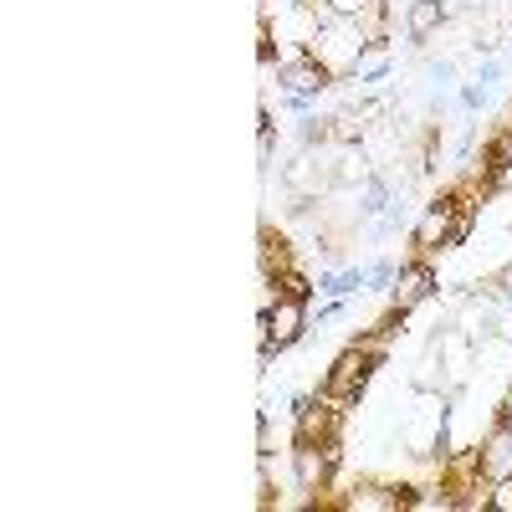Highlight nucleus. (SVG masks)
<instances>
[{"mask_svg":"<svg viewBox=\"0 0 512 512\" xmlns=\"http://www.w3.org/2000/svg\"><path fill=\"white\" fill-rule=\"evenodd\" d=\"M374 6H384V0H323V11L338 21H364Z\"/></svg>","mask_w":512,"mask_h":512,"instance_id":"nucleus-14","label":"nucleus"},{"mask_svg":"<svg viewBox=\"0 0 512 512\" xmlns=\"http://www.w3.org/2000/svg\"><path fill=\"white\" fill-rule=\"evenodd\" d=\"M333 318H344V303H328V308L318 313V323H333Z\"/></svg>","mask_w":512,"mask_h":512,"instance_id":"nucleus-17","label":"nucleus"},{"mask_svg":"<svg viewBox=\"0 0 512 512\" xmlns=\"http://www.w3.org/2000/svg\"><path fill=\"white\" fill-rule=\"evenodd\" d=\"M415 256H431V251H451L456 246V195H441L420 210V221L410 231Z\"/></svg>","mask_w":512,"mask_h":512,"instance_id":"nucleus-3","label":"nucleus"},{"mask_svg":"<svg viewBox=\"0 0 512 512\" xmlns=\"http://www.w3.org/2000/svg\"><path fill=\"white\" fill-rule=\"evenodd\" d=\"M431 292H436V267L425 262V256H410V262H400V277H395V287H390V308L415 313Z\"/></svg>","mask_w":512,"mask_h":512,"instance_id":"nucleus-7","label":"nucleus"},{"mask_svg":"<svg viewBox=\"0 0 512 512\" xmlns=\"http://www.w3.org/2000/svg\"><path fill=\"white\" fill-rule=\"evenodd\" d=\"M395 277H400V267H390V262L369 267V287H384V292H390V287H395Z\"/></svg>","mask_w":512,"mask_h":512,"instance_id":"nucleus-16","label":"nucleus"},{"mask_svg":"<svg viewBox=\"0 0 512 512\" xmlns=\"http://www.w3.org/2000/svg\"><path fill=\"white\" fill-rule=\"evenodd\" d=\"M303 333H308V303H303V297H277L272 308H262V349L282 354Z\"/></svg>","mask_w":512,"mask_h":512,"instance_id":"nucleus-4","label":"nucleus"},{"mask_svg":"<svg viewBox=\"0 0 512 512\" xmlns=\"http://www.w3.org/2000/svg\"><path fill=\"white\" fill-rule=\"evenodd\" d=\"M338 507L344 512H400V492L395 482H354Z\"/></svg>","mask_w":512,"mask_h":512,"instance_id":"nucleus-8","label":"nucleus"},{"mask_svg":"<svg viewBox=\"0 0 512 512\" xmlns=\"http://www.w3.org/2000/svg\"><path fill=\"white\" fill-rule=\"evenodd\" d=\"M374 369H379V359H369L359 344H349L344 354L333 359V369L323 374V390H328V395H338L344 405H354V400L369 390V374H374Z\"/></svg>","mask_w":512,"mask_h":512,"instance_id":"nucleus-5","label":"nucleus"},{"mask_svg":"<svg viewBox=\"0 0 512 512\" xmlns=\"http://www.w3.org/2000/svg\"><path fill=\"white\" fill-rule=\"evenodd\" d=\"M333 88V67L318 62L308 47H292V57L282 62V93L287 98H318Z\"/></svg>","mask_w":512,"mask_h":512,"instance_id":"nucleus-6","label":"nucleus"},{"mask_svg":"<svg viewBox=\"0 0 512 512\" xmlns=\"http://www.w3.org/2000/svg\"><path fill=\"white\" fill-rule=\"evenodd\" d=\"M492 512H512V472H502V477H492V502H487Z\"/></svg>","mask_w":512,"mask_h":512,"instance_id":"nucleus-15","label":"nucleus"},{"mask_svg":"<svg viewBox=\"0 0 512 512\" xmlns=\"http://www.w3.org/2000/svg\"><path fill=\"white\" fill-rule=\"evenodd\" d=\"M272 282H277V292H282V297H303V303H313V292H318V282H313L308 272H297V267H292V272H282V277H272Z\"/></svg>","mask_w":512,"mask_h":512,"instance_id":"nucleus-13","label":"nucleus"},{"mask_svg":"<svg viewBox=\"0 0 512 512\" xmlns=\"http://www.w3.org/2000/svg\"><path fill=\"white\" fill-rule=\"evenodd\" d=\"M282 272H292V251L282 236L262 231V277H282Z\"/></svg>","mask_w":512,"mask_h":512,"instance_id":"nucleus-11","label":"nucleus"},{"mask_svg":"<svg viewBox=\"0 0 512 512\" xmlns=\"http://www.w3.org/2000/svg\"><path fill=\"white\" fill-rule=\"evenodd\" d=\"M338 461H344V446H338V441H292V477H297V492H308V502H318V492L333 487Z\"/></svg>","mask_w":512,"mask_h":512,"instance_id":"nucleus-2","label":"nucleus"},{"mask_svg":"<svg viewBox=\"0 0 512 512\" xmlns=\"http://www.w3.org/2000/svg\"><path fill=\"white\" fill-rule=\"evenodd\" d=\"M344 400L318 390V395H297L292 400V441H338L344 431Z\"/></svg>","mask_w":512,"mask_h":512,"instance_id":"nucleus-1","label":"nucleus"},{"mask_svg":"<svg viewBox=\"0 0 512 512\" xmlns=\"http://www.w3.org/2000/svg\"><path fill=\"white\" fill-rule=\"evenodd\" d=\"M441 26H446V0H410V11H405V31H410L415 41L436 36Z\"/></svg>","mask_w":512,"mask_h":512,"instance_id":"nucleus-9","label":"nucleus"},{"mask_svg":"<svg viewBox=\"0 0 512 512\" xmlns=\"http://www.w3.org/2000/svg\"><path fill=\"white\" fill-rule=\"evenodd\" d=\"M364 287H369V272H364V267L333 272V277H323V282H318V292H328V297H349V292H364Z\"/></svg>","mask_w":512,"mask_h":512,"instance_id":"nucleus-12","label":"nucleus"},{"mask_svg":"<svg viewBox=\"0 0 512 512\" xmlns=\"http://www.w3.org/2000/svg\"><path fill=\"white\" fill-rule=\"evenodd\" d=\"M384 72H390V47H384V41H369V47L359 52V62L349 67L344 82H354V88H369V82H379Z\"/></svg>","mask_w":512,"mask_h":512,"instance_id":"nucleus-10","label":"nucleus"}]
</instances>
